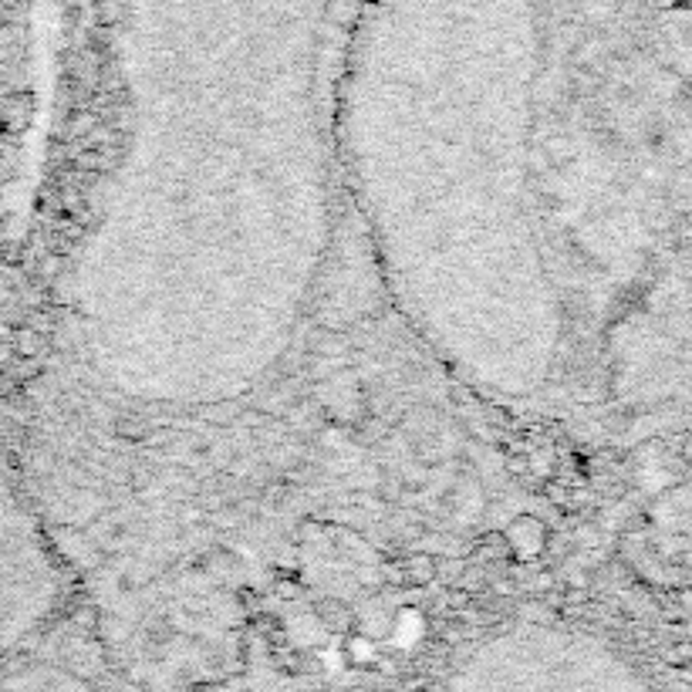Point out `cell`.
Masks as SVG:
<instances>
[{
    "mask_svg": "<svg viewBox=\"0 0 692 692\" xmlns=\"http://www.w3.org/2000/svg\"><path fill=\"white\" fill-rule=\"evenodd\" d=\"M11 301H14V291H11V284H4V281H0V308H7V304H11Z\"/></svg>",
    "mask_w": 692,
    "mask_h": 692,
    "instance_id": "obj_13",
    "label": "cell"
},
{
    "mask_svg": "<svg viewBox=\"0 0 692 692\" xmlns=\"http://www.w3.org/2000/svg\"><path fill=\"white\" fill-rule=\"evenodd\" d=\"M436 571H440L436 558H430V554H409L406 561H399V568H389V578H395L399 585L422 588L436 578Z\"/></svg>",
    "mask_w": 692,
    "mask_h": 692,
    "instance_id": "obj_2",
    "label": "cell"
},
{
    "mask_svg": "<svg viewBox=\"0 0 692 692\" xmlns=\"http://www.w3.org/2000/svg\"><path fill=\"white\" fill-rule=\"evenodd\" d=\"M119 436H125V440H145L149 426H143L139 419H119Z\"/></svg>",
    "mask_w": 692,
    "mask_h": 692,
    "instance_id": "obj_10",
    "label": "cell"
},
{
    "mask_svg": "<svg viewBox=\"0 0 692 692\" xmlns=\"http://www.w3.org/2000/svg\"><path fill=\"white\" fill-rule=\"evenodd\" d=\"M0 102H4V92H0Z\"/></svg>",
    "mask_w": 692,
    "mask_h": 692,
    "instance_id": "obj_14",
    "label": "cell"
},
{
    "mask_svg": "<svg viewBox=\"0 0 692 692\" xmlns=\"http://www.w3.org/2000/svg\"><path fill=\"white\" fill-rule=\"evenodd\" d=\"M58 203L64 213H78L84 206V190H78V186H72V183H64L58 190Z\"/></svg>",
    "mask_w": 692,
    "mask_h": 692,
    "instance_id": "obj_7",
    "label": "cell"
},
{
    "mask_svg": "<svg viewBox=\"0 0 692 692\" xmlns=\"http://www.w3.org/2000/svg\"><path fill=\"white\" fill-rule=\"evenodd\" d=\"M345 615H348V608L341 605V601H334V598H324V601H318V618H321L324 625L338 628V625H345Z\"/></svg>",
    "mask_w": 692,
    "mask_h": 692,
    "instance_id": "obj_6",
    "label": "cell"
},
{
    "mask_svg": "<svg viewBox=\"0 0 692 692\" xmlns=\"http://www.w3.org/2000/svg\"><path fill=\"white\" fill-rule=\"evenodd\" d=\"M31 115H35V102L27 95L4 98V102H0V125L7 132H21L27 122H31Z\"/></svg>",
    "mask_w": 692,
    "mask_h": 692,
    "instance_id": "obj_4",
    "label": "cell"
},
{
    "mask_svg": "<svg viewBox=\"0 0 692 692\" xmlns=\"http://www.w3.org/2000/svg\"><path fill=\"white\" fill-rule=\"evenodd\" d=\"M503 540H507V550H513L517 558H534L538 550L548 548V527L540 524L538 517L524 513L503 530Z\"/></svg>",
    "mask_w": 692,
    "mask_h": 692,
    "instance_id": "obj_1",
    "label": "cell"
},
{
    "mask_svg": "<svg viewBox=\"0 0 692 692\" xmlns=\"http://www.w3.org/2000/svg\"><path fill=\"white\" fill-rule=\"evenodd\" d=\"M37 274L44 277V281H54V277H61V257L48 253V257L41 261V267H37Z\"/></svg>",
    "mask_w": 692,
    "mask_h": 692,
    "instance_id": "obj_11",
    "label": "cell"
},
{
    "mask_svg": "<svg viewBox=\"0 0 692 692\" xmlns=\"http://www.w3.org/2000/svg\"><path fill=\"white\" fill-rule=\"evenodd\" d=\"M132 125H135V115H132V108L129 105L115 108V122H112V129H115V132H129Z\"/></svg>",
    "mask_w": 692,
    "mask_h": 692,
    "instance_id": "obj_12",
    "label": "cell"
},
{
    "mask_svg": "<svg viewBox=\"0 0 692 692\" xmlns=\"http://www.w3.org/2000/svg\"><path fill=\"white\" fill-rule=\"evenodd\" d=\"M72 166L78 173H98L102 169V149H82L72 155Z\"/></svg>",
    "mask_w": 692,
    "mask_h": 692,
    "instance_id": "obj_8",
    "label": "cell"
},
{
    "mask_svg": "<svg viewBox=\"0 0 692 692\" xmlns=\"http://www.w3.org/2000/svg\"><path fill=\"white\" fill-rule=\"evenodd\" d=\"M7 341H11L14 348V359H25V361H35L37 355L44 351V345H48L44 334L37 331L35 324H17Z\"/></svg>",
    "mask_w": 692,
    "mask_h": 692,
    "instance_id": "obj_3",
    "label": "cell"
},
{
    "mask_svg": "<svg viewBox=\"0 0 692 692\" xmlns=\"http://www.w3.org/2000/svg\"><path fill=\"white\" fill-rule=\"evenodd\" d=\"M122 21V4L119 0H98V25H119Z\"/></svg>",
    "mask_w": 692,
    "mask_h": 692,
    "instance_id": "obj_9",
    "label": "cell"
},
{
    "mask_svg": "<svg viewBox=\"0 0 692 692\" xmlns=\"http://www.w3.org/2000/svg\"><path fill=\"white\" fill-rule=\"evenodd\" d=\"M98 119H95V112H88V108H74L72 115L64 119V135L68 139H88V132L95 129Z\"/></svg>",
    "mask_w": 692,
    "mask_h": 692,
    "instance_id": "obj_5",
    "label": "cell"
}]
</instances>
